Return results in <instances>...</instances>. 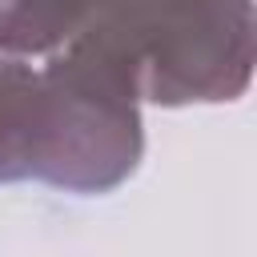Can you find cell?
I'll use <instances>...</instances> for the list:
<instances>
[{"instance_id": "6da1fadb", "label": "cell", "mask_w": 257, "mask_h": 257, "mask_svg": "<svg viewBox=\"0 0 257 257\" xmlns=\"http://www.w3.org/2000/svg\"><path fill=\"white\" fill-rule=\"evenodd\" d=\"M141 153V104L84 56L56 48L32 64L0 52V185L96 197L124 185Z\"/></svg>"}, {"instance_id": "7a4b0ae2", "label": "cell", "mask_w": 257, "mask_h": 257, "mask_svg": "<svg viewBox=\"0 0 257 257\" xmlns=\"http://www.w3.org/2000/svg\"><path fill=\"white\" fill-rule=\"evenodd\" d=\"M137 104H225L257 64L253 4H100L76 8L64 40Z\"/></svg>"}, {"instance_id": "3957f363", "label": "cell", "mask_w": 257, "mask_h": 257, "mask_svg": "<svg viewBox=\"0 0 257 257\" xmlns=\"http://www.w3.org/2000/svg\"><path fill=\"white\" fill-rule=\"evenodd\" d=\"M76 24V8H40V4H0V52L20 60L52 56Z\"/></svg>"}]
</instances>
